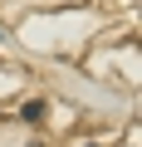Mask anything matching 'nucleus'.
<instances>
[{
  "instance_id": "f257e3e1",
  "label": "nucleus",
  "mask_w": 142,
  "mask_h": 147,
  "mask_svg": "<svg viewBox=\"0 0 142 147\" xmlns=\"http://www.w3.org/2000/svg\"><path fill=\"white\" fill-rule=\"evenodd\" d=\"M20 118H25V123H39V118H44V103H39V98H34V103H25V108H20Z\"/></svg>"
},
{
  "instance_id": "f03ea898",
  "label": "nucleus",
  "mask_w": 142,
  "mask_h": 147,
  "mask_svg": "<svg viewBox=\"0 0 142 147\" xmlns=\"http://www.w3.org/2000/svg\"><path fill=\"white\" fill-rule=\"evenodd\" d=\"M83 147H98V142H83Z\"/></svg>"
}]
</instances>
